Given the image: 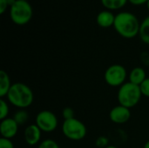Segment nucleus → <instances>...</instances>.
Returning a JSON list of instances; mask_svg holds the SVG:
<instances>
[{"label":"nucleus","mask_w":149,"mask_h":148,"mask_svg":"<svg viewBox=\"0 0 149 148\" xmlns=\"http://www.w3.org/2000/svg\"><path fill=\"white\" fill-rule=\"evenodd\" d=\"M113 27L120 36L130 39L139 35L141 24L134 14L123 11L115 15Z\"/></svg>","instance_id":"1"},{"label":"nucleus","mask_w":149,"mask_h":148,"mask_svg":"<svg viewBox=\"0 0 149 148\" xmlns=\"http://www.w3.org/2000/svg\"><path fill=\"white\" fill-rule=\"evenodd\" d=\"M6 98L11 106L18 109H26L33 103L34 94L27 85L17 82L12 84Z\"/></svg>","instance_id":"2"},{"label":"nucleus","mask_w":149,"mask_h":148,"mask_svg":"<svg viewBox=\"0 0 149 148\" xmlns=\"http://www.w3.org/2000/svg\"><path fill=\"white\" fill-rule=\"evenodd\" d=\"M141 97L142 93L140 86L129 81L119 87L117 93L119 105L129 109L136 106L140 103Z\"/></svg>","instance_id":"3"},{"label":"nucleus","mask_w":149,"mask_h":148,"mask_svg":"<svg viewBox=\"0 0 149 148\" xmlns=\"http://www.w3.org/2000/svg\"><path fill=\"white\" fill-rule=\"evenodd\" d=\"M32 7L27 1L17 0L10 7V17L17 25L28 24L32 17Z\"/></svg>","instance_id":"4"},{"label":"nucleus","mask_w":149,"mask_h":148,"mask_svg":"<svg viewBox=\"0 0 149 148\" xmlns=\"http://www.w3.org/2000/svg\"><path fill=\"white\" fill-rule=\"evenodd\" d=\"M62 133L68 140L79 141L86 136L87 129L82 121L73 118L71 120H64L62 124Z\"/></svg>","instance_id":"5"},{"label":"nucleus","mask_w":149,"mask_h":148,"mask_svg":"<svg viewBox=\"0 0 149 148\" xmlns=\"http://www.w3.org/2000/svg\"><path fill=\"white\" fill-rule=\"evenodd\" d=\"M104 79L106 83L112 87H120L127 79V69L119 64L110 65L105 72Z\"/></svg>","instance_id":"6"},{"label":"nucleus","mask_w":149,"mask_h":148,"mask_svg":"<svg viewBox=\"0 0 149 148\" xmlns=\"http://www.w3.org/2000/svg\"><path fill=\"white\" fill-rule=\"evenodd\" d=\"M35 124L43 133H52L58 127V120L52 111L43 110L37 114Z\"/></svg>","instance_id":"7"},{"label":"nucleus","mask_w":149,"mask_h":148,"mask_svg":"<svg viewBox=\"0 0 149 148\" xmlns=\"http://www.w3.org/2000/svg\"><path fill=\"white\" fill-rule=\"evenodd\" d=\"M131 118V112L129 108H127L123 106H116L109 113L110 120L117 125H122L127 122Z\"/></svg>","instance_id":"8"},{"label":"nucleus","mask_w":149,"mask_h":148,"mask_svg":"<svg viewBox=\"0 0 149 148\" xmlns=\"http://www.w3.org/2000/svg\"><path fill=\"white\" fill-rule=\"evenodd\" d=\"M18 124L13 118H6L1 120L0 123V133L2 138L11 140L17 136L18 133Z\"/></svg>","instance_id":"9"},{"label":"nucleus","mask_w":149,"mask_h":148,"mask_svg":"<svg viewBox=\"0 0 149 148\" xmlns=\"http://www.w3.org/2000/svg\"><path fill=\"white\" fill-rule=\"evenodd\" d=\"M42 131L38 128L36 124L28 125L24 131V139L28 146L33 147L41 142Z\"/></svg>","instance_id":"10"},{"label":"nucleus","mask_w":149,"mask_h":148,"mask_svg":"<svg viewBox=\"0 0 149 148\" xmlns=\"http://www.w3.org/2000/svg\"><path fill=\"white\" fill-rule=\"evenodd\" d=\"M114 20L115 15L108 10L100 11L96 17L98 25L102 28H109L111 26H113Z\"/></svg>","instance_id":"11"},{"label":"nucleus","mask_w":149,"mask_h":148,"mask_svg":"<svg viewBox=\"0 0 149 148\" xmlns=\"http://www.w3.org/2000/svg\"><path fill=\"white\" fill-rule=\"evenodd\" d=\"M147 74H146V71L144 70V68L142 67H134V69L131 70V72H129L128 75V80L129 82L137 85H141L144 80L147 79Z\"/></svg>","instance_id":"12"},{"label":"nucleus","mask_w":149,"mask_h":148,"mask_svg":"<svg viewBox=\"0 0 149 148\" xmlns=\"http://www.w3.org/2000/svg\"><path fill=\"white\" fill-rule=\"evenodd\" d=\"M12 84L10 82V79L9 74L4 71H0V97L3 99L7 96Z\"/></svg>","instance_id":"13"},{"label":"nucleus","mask_w":149,"mask_h":148,"mask_svg":"<svg viewBox=\"0 0 149 148\" xmlns=\"http://www.w3.org/2000/svg\"><path fill=\"white\" fill-rule=\"evenodd\" d=\"M128 0H101L102 5L108 10H119L123 8Z\"/></svg>","instance_id":"14"},{"label":"nucleus","mask_w":149,"mask_h":148,"mask_svg":"<svg viewBox=\"0 0 149 148\" xmlns=\"http://www.w3.org/2000/svg\"><path fill=\"white\" fill-rule=\"evenodd\" d=\"M139 35L144 44H149V16L145 17L144 20L141 23Z\"/></svg>","instance_id":"15"},{"label":"nucleus","mask_w":149,"mask_h":148,"mask_svg":"<svg viewBox=\"0 0 149 148\" xmlns=\"http://www.w3.org/2000/svg\"><path fill=\"white\" fill-rule=\"evenodd\" d=\"M13 119L18 124V126H24L29 120V113L25 109H18L14 113Z\"/></svg>","instance_id":"16"},{"label":"nucleus","mask_w":149,"mask_h":148,"mask_svg":"<svg viewBox=\"0 0 149 148\" xmlns=\"http://www.w3.org/2000/svg\"><path fill=\"white\" fill-rule=\"evenodd\" d=\"M9 102L5 100L4 99H0V120H3L6 118H8L9 113H10V107H9Z\"/></svg>","instance_id":"17"},{"label":"nucleus","mask_w":149,"mask_h":148,"mask_svg":"<svg viewBox=\"0 0 149 148\" xmlns=\"http://www.w3.org/2000/svg\"><path fill=\"white\" fill-rule=\"evenodd\" d=\"M38 148H60L59 145L52 139H46L40 142Z\"/></svg>","instance_id":"18"},{"label":"nucleus","mask_w":149,"mask_h":148,"mask_svg":"<svg viewBox=\"0 0 149 148\" xmlns=\"http://www.w3.org/2000/svg\"><path fill=\"white\" fill-rule=\"evenodd\" d=\"M95 146L99 148H105L109 146V140L106 136H100L95 140Z\"/></svg>","instance_id":"19"},{"label":"nucleus","mask_w":149,"mask_h":148,"mask_svg":"<svg viewBox=\"0 0 149 148\" xmlns=\"http://www.w3.org/2000/svg\"><path fill=\"white\" fill-rule=\"evenodd\" d=\"M142 96H145L147 98H149V78H147L144 82L140 85Z\"/></svg>","instance_id":"20"},{"label":"nucleus","mask_w":149,"mask_h":148,"mask_svg":"<svg viewBox=\"0 0 149 148\" xmlns=\"http://www.w3.org/2000/svg\"><path fill=\"white\" fill-rule=\"evenodd\" d=\"M62 116H63L65 120L73 119L74 118V111H73V109L71 108V107L64 108L63 111H62Z\"/></svg>","instance_id":"21"},{"label":"nucleus","mask_w":149,"mask_h":148,"mask_svg":"<svg viewBox=\"0 0 149 148\" xmlns=\"http://www.w3.org/2000/svg\"><path fill=\"white\" fill-rule=\"evenodd\" d=\"M0 148H14V144L11 140L2 138L0 139Z\"/></svg>","instance_id":"22"},{"label":"nucleus","mask_w":149,"mask_h":148,"mask_svg":"<svg viewBox=\"0 0 149 148\" xmlns=\"http://www.w3.org/2000/svg\"><path fill=\"white\" fill-rule=\"evenodd\" d=\"M8 6V0H0V13L3 14Z\"/></svg>","instance_id":"23"},{"label":"nucleus","mask_w":149,"mask_h":148,"mask_svg":"<svg viewBox=\"0 0 149 148\" xmlns=\"http://www.w3.org/2000/svg\"><path fill=\"white\" fill-rule=\"evenodd\" d=\"M128 2H130L132 4L134 5H142V4H145L148 2V0H128Z\"/></svg>","instance_id":"24"},{"label":"nucleus","mask_w":149,"mask_h":148,"mask_svg":"<svg viewBox=\"0 0 149 148\" xmlns=\"http://www.w3.org/2000/svg\"><path fill=\"white\" fill-rule=\"evenodd\" d=\"M143 148H149V140H148V141L145 143V145H144Z\"/></svg>","instance_id":"25"},{"label":"nucleus","mask_w":149,"mask_h":148,"mask_svg":"<svg viewBox=\"0 0 149 148\" xmlns=\"http://www.w3.org/2000/svg\"><path fill=\"white\" fill-rule=\"evenodd\" d=\"M105 148H119V147H115V146H111V145H109L108 147H105Z\"/></svg>","instance_id":"26"},{"label":"nucleus","mask_w":149,"mask_h":148,"mask_svg":"<svg viewBox=\"0 0 149 148\" xmlns=\"http://www.w3.org/2000/svg\"><path fill=\"white\" fill-rule=\"evenodd\" d=\"M147 6H148V10H149V0H148V2L147 3Z\"/></svg>","instance_id":"27"},{"label":"nucleus","mask_w":149,"mask_h":148,"mask_svg":"<svg viewBox=\"0 0 149 148\" xmlns=\"http://www.w3.org/2000/svg\"><path fill=\"white\" fill-rule=\"evenodd\" d=\"M21 1H27V2H28L29 0H21Z\"/></svg>","instance_id":"28"}]
</instances>
